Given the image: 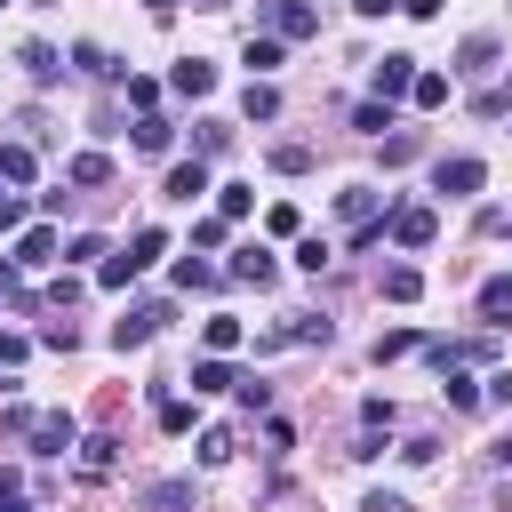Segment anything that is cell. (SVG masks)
<instances>
[{"label":"cell","instance_id":"cell-25","mask_svg":"<svg viewBox=\"0 0 512 512\" xmlns=\"http://www.w3.org/2000/svg\"><path fill=\"white\" fill-rule=\"evenodd\" d=\"M248 208H256V192H248V184H224V192H216V216H224V224H240Z\"/></svg>","mask_w":512,"mask_h":512},{"label":"cell","instance_id":"cell-45","mask_svg":"<svg viewBox=\"0 0 512 512\" xmlns=\"http://www.w3.org/2000/svg\"><path fill=\"white\" fill-rule=\"evenodd\" d=\"M8 224H24V200H16V192H0V232H8Z\"/></svg>","mask_w":512,"mask_h":512},{"label":"cell","instance_id":"cell-11","mask_svg":"<svg viewBox=\"0 0 512 512\" xmlns=\"http://www.w3.org/2000/svg\"><path fill=\"white\" fill-rule=\"evenodd\" d=\"M488 64H496V32H472V40L456 48V64H448V72H488Z\"/></svg>","mask_w":512,"mask_h":512},{"label":"cell","instance_id":"cell-23","mask_svg":"<svg viewBox=\"0 0 512 512\" xmlns=\"http://www.w3.org/2000/svg\"><path fill=\"white\" fill-rule=\"evenodd\" d=\"M408 96H416L424 112H440V104H448V72H416V88H408Z\"/></svg>","mask_w":512,"mask_h":512},{"label":"cell","instance_id":"cell-7","mask_svg":"<svg viewBox=\"0 0 512 512\" xmlns=\"http://www.w3.org/2000/svg\"><path fill=\"white\" fill-rule=\"evenodd\" d=\"M432 232H440L432 208H392V240H400V248H432Z\"/></svg>","mask_w":512,"mask_h":512},{"label":"cell","instance_id":"cell-51","mask_svg":"<svg viewBox=\"0 0 512 512\" xmlns=\"http://www.w3.org/2000/svg\"><path fill=\"white\" fill-rule=\"evenodd\" d=\"M32 8H56V0H32Z\"/></svg>","mask_w":512,"mask_h":512},{"label":"cell","instance_id":"cell-15","mask_svg":"<svg viewBox=\"0 0 512 512\" xmlns=\"http://www.w3.org/2000/svg\"><path fill=\"white\" fill-rule=\"evenodd\" d=\"M232 384H240V376H232V360H216V352H208V360H192V392H232Z\"/></svg>","mask_w":512,"mask_h":512},{"label":"cell","instance_id":"cell-39","mask_svg":"<svg viewBox=\"0 0 512 512\" xmlns=\"http://www.w3.org/2000/svg\"><path fill=\"white\" fill-rule=\"evenodd\" d=\"M72 64H80V72H112V56H104L96 40H80V48H72Z\"/></svg>","mask_w":512,"mask_h":512},{"label":"cell","instance_id":"cell-28","mask_svg":"<svg viewBox=\"0 0 512 512\" xmlns=\"http://www.w3.org/2000/svg\"><path fill=\"white\" fill-rule=\"evenodd\" d=\"M240 64H248V72H256V80H264V72H272V64H280V40H272V32H264V40H248V56H240Z\"/></svg>","mask_w":512,"mask_h":512},{"label":"cell","instance_id":"cell-35","mask_svg":"<svg viewBox=\"0 0 512 512\" xmlns=\"http://www.w3.org/2000/svg\"><path fill=\"white\" fill-rule=\"evenodd\" d=\"M176 288H216V264H200V256H184V264H176Z\"/></svg>","mask_w":512,"mask_h":512},{"label":"cell","instance_id":"cell-47","mask_svg":"<svg viewBox=\"0 0 512 512\" xmlns=\"http://www.w3.org/2000/svg\"><path fill=\"white\" fill-rule=\"evenodd\" d=\"M400 8H408V16H440V0H400Z\"/></svg>","mask_w":512,"mask_h":512},{"label":"cell","instance_id":"cell-33","mask_svg":"<svg viewBox=\"0 0 512 512\" xmlns=\"http://www.w3.org/2000/svg\"><path fill=\"white\" fill-rule=\"evenodd\" d=\"M352 128H360V136H384V128H392V104H360Z\"/></svg>","mask_w":512,"mask_h":512},{"label":"cell","instance_id":"cell-34","mask_svg":"<svg viewBox=\"0 0 512 512\" xmlns=\"http://www.w3.org/2000/svg\"><path fill=\"white\" fill-rule=\"evenodd\" d=\"M400 160H416V128H392L384 136V168H400Z\"/></svg>","mask_w":512,"mask_h":512},{"label":"cell","instance_id":"cell-16","mask_svg":"<svg viewBox=\"0 0 512 512\" xmlns=\"http://www.w3.org/2000/svg\"><path fill=\"white\" fill-rule=\"evenodd\" d=\"M112 464H120V440H104V432H96V440H80V472H88V480H104Z\"/></svg>","mask_w":512,"mask_h":512},{"label":"cell","instance_id":"cell-26","mask_svg":"<svg viewBox=\"0 0 512 512\" xmlns=\"http://www.w3.org/2000/svg\"><path fill=\"white\" fill-rule=\"evenodd\" d=\"M328 336H336V328H328L320 312H296V320H288V344H328Z\"/></svg>","mask_w":512,"mask_h":512},{"label":"cell","instance_id":"cell-31","mask_svg":"<svg viewBox=\"0 0 512 512\" xmlns=\"http://www.w3.org/2000/svg\"><path fill=\"white\" fill-rule=\"evenodd\" d=\"M408 352H416V328H384L376 336V360H408Z\"/></svg>","mask_w":512,"mask_h":512},{"label":"cell","instance_id":"cell-49","mask_svg":"<svg viewBox=\"0 0 512 512\" xmlns=\"http://www.w3.org/2000/svg\"><path fill=\"white\" fill-rule=\"evenodd\" d=\"M488 456H496V464H512V432H504V440H496V448H488Z\"/></svg>","mask_w":512,"mask_h":512},{"label":"cell","instance_id":"cell-3","mask_svg":"<svg viewBox=\"0 0 512 512\" xmlns=\"http://www.w3.org/2000/svg\"><path fill=\"white\" fill-rule=\"evenodd\" d=\"M160 328H168V304H128V320H112V344L136 352V344H152Z\"/></svg>","mask_w":512,"mask_h":512},{"label":"cell","instance_id":"cell-30","mask_svg":"<svg viewBox=\"0 0 512 512\" xmlns=\"http://www.w3.org/2000/svg\"><path fill=\"white\" fill-rule=\"evenodd\" d=\"M128 280H136V264H128V248H120V256H104V264H96V288H128Z\"/></svg>","mask_w":512,"mask_h":512},{"label":"cell","instance_id":"cell-22","mask_svg":"<svg viewBox=\"0 0 512 512\" xmlns=\"http://www.w3.org/2000/svg\"><path fill=\"white\" fill-rule=\"evenodd\" d=\"M480 312H488V320H504V312H512V272L480 280Z\"/></svg>","mask_w":512,"mask_h":512},{"label":"cell","instance_id":"cell-21","mask_svg":"<svg viewBox=\"0 0 512 512\" xmlns=\"http://www.w3.org/2000/svg\"><path fill=\"white\" fill-rule=\"evenodd\" d=\"M0 184H32V144H0Z\"/></svg>","mask_w":512,"mask_h":512},{"label":"cell","instance_id":"cell-9","mask_svg":"<svg viewBox=\"0 0 512 512\" xmlns=\"http://www.w3.org/2000/svg\"><path fill=\"white\" fill-rule=\"evenodd\" d=\"M272 272H280V264H272V248H264V240H256V248H240V256L224 264V280H256V288H272Z\"/></svg>","mask_w":512,"mask_h":512},{"label":"cell","instance_id":"cell-12","mask_svg":"<svg viewBox=\"0 0 512 512\" xmlns=\"http://www.w3.org/2000/svg\"><path fill=\"white\" fill-rule=\"evenodd\" d=\"M240 112H248V120H280V88H272V80H248V88H240Z\"/></svg>","mask_w":512,"mask_h":512},{"label":"cell","instance_id":"cell-46","mask_svg":"<svg viewBox=\"0 0 512 512\" xmlns=\"http://www.w3.org/2000/svg\"><path fill=\"white\" fill-rule=\"evenodd\" d=\"M352 8H360V16H392L400 0H352Z\"/></svg>","mask_w":512,"mask_h":512},{"label":"cell","instance_id":"cell-40","mask_svg":"<svg viewBox=\"0 0 512 512\" xmlns=\"http://www.w3.org/2000/svg\"><path fill=\"white\" fill-rule=\"evenodd\" d=\"M64 256H72V264H104V240H96V232H80V240H72Z\"/></svg>","mask_w":512,"mask_h":512},{"label":"cell","instance_id":"cell-38","mask_svg":"<svg viewBox=\"0 0 512 512\" xmlns=\"http://www.w3.org/2000/svg\"><path fill=\"white\" fill-rule=\"evenodd\" d=\"M360 424H368V440L392 432V400H360Z\"/></svg>","mask_w":512,"mask_h":512},{"label":"cell","instance_id":"cell-2","mask_svg":"<svg viewBox=\"0 0 512 512\" xmlns=\"http://www.w3.org/2000/svg\"><path fill=\"white\" fill-rule=\"evenodd\" d=\"M336 216H344L352 232H368V224H384L392 208H384V192H376V184H344V192H336Z\"/></svg>","mask_w":512,"mask_h":512},{"label":"cell","instance_id":"cell-13","mask_svg":"<svg viewBox=\"0 0 512 512\" xmlns=\"http://www.w3.org/2000/svg\"><path fill=\"white\" fill-rule=\"evenodd\" d=\"M416 296H424V272L416 264H392L384 272V304H416Z\"/></svg>","mask_w":512,"mask_h":512},{"label":"cell","instance_id":"cell-50","mask_svg":"<svg viewBox=\"0 0 512 512\" xmlns=\"http://www.w3.org/2000/svg\"><path fill=\"white\" fill-rule=\"evenodd\" d=\"M144 8H152V16H176V8H184V0H144Z\"/></svg>","mask_w":512,"mask_h":512},{"label":"cell","instance_id":"cell-42","mask_svg":"<svg viewBox=\"0 0 512 512\" xmlns=\"http://www.w3.org/2000/svg\"><path fill=\"white\" fill-rule=\"evenodd\" d=\"M0 512H24V480H16L8 464H0Z\"/></svg>","mask_w":512,"mask_h":512},{"label":"cell","instance_id":"cell-24","mask_svg":"<svg viewBox=\"0 0 512 512\" xmlns=\"http://www.w3.org/2000/svg\"><path fill=\"white\" fill-rule=\"evenodd\" d=\"M168 136H176V128H168L160 112H144V120H136V152H168Z\"/></svg>","mask_w":512,"mask_h":512},{"label":"cell","instance_id":"cell-6","mask_svg":"<svg viewBox=\"0 0 512 512\" xmlns=\"http://www.w3.org/2000/svg\"><path fill=\"white\" fill-rule=\"evenodd\" d=\"M368 80H376V104H392V96H408V88H416V56H376V72H368Z\"/></svg>","mask_w":512,"mask_h":512},{"label":"cell","instance_id":"cell-29","mask_svg":"<svg viewBox=\"0 0 512 512\" xmlns=\"http://www.w3.org/2000/svg\"><path fill=\"white\" fill-rule=\"evenodd\" d=\"M272 168H280V176H304V168H312V144H272Z\"/></svg>","mask_w":512,"mask_h":512},{"label":"cell","instance_id":"cell-20","mask_svg":"<svg viewBox=\"0 0 512 512\" xmlns=\"http://www.w3.org/2000/svg\"><path fill=\"white\" fill-rule=\"evenodd\" d=\"M152 256H168V232H160V224H144V232L128 240V264H136V272H144Z\"/></svg>","mask_w":512,"mask_h":512},{"label":"cell","instance_id":"cell-43","mask_svg":"<svg viewBox=\"0 0 512 512\" xmlns=\"http://www.w3.org/2000/svg\"><path fill=\"white\" fill-rule=\"evenodd\" d=\"M24 352H32V344H24V336H0V368H16V360H24Z\"/></svg>","mask_w":512,"mask_h":512},{"label":"cell","instance_id":"cell-41","mask_svg":"<svg viewBox=\"0 0 512 512\" xmlns=\"http://www.w3.org/2000/svg\"><path fill=\"white\" fill-rule=\"evenodd\" d=\"M232 392H240V408H248V416H264V400H272V392H264V384H256V376H240V384H232Z\"/></svg>","mask_w":512,"mask_h":512},{"label":"cell","instance_id":"cell-44","mask_svg":"<svg viewBox=\"0 0 512 512\" xmlns=\"http://www.w3.org/2000/svg\"><path fill=\"white\" fill-rule=\"evenodd\" d=\"M360 512H408V504H400V496H392V488H376V496H368V504H360Z\"/></svg>","mask_w":512,"mask_h":512},{"label":"cell","instance_id":"cell-17","mask_svg":"<svg viewBox=\"0 0 512 512\" xmlns=\"http://www.w3.org/2000/svg\"><path fill=\"white\" fill-rule=\"evenodd\" d=\"M192 192H208V168L200 160H176L168 168V200H192Z\"/></svg>","mask_w":512,"mask_h":512},{"label":"cell","instance_id":"cell-48","mask_svg":"<svg viewBox=\"0 0 512 512\" xmlns=\"http://www.w3.org/2000/svg\"><path fill=\"white\" fill-rule=\"evenodd\" d=\"M0 288H8V296H16V264H8V256H0Z\"/></svg>","mask_w":512,"mask_h":512},{"label":"cell","instance_id":"cell-8","mask_svg":"<svg viewBox=\"0 0 512 512\" xmlns=\"http://www.w3.org/2000/svg\"><path fill=\"white\" fill-rule=\"evenodd\" d=\"M8 264H16V272H40V264H56V232H48V224H32V232L16 240V256H8Z\"/></svg>","mask_w":512,"mask_h":512},{"label":"cell","instance_id":"cell-1","mask_svg":"<svg viewBox=\"0 0 512 512\" xmlns=\"http://www.w3.org/2000/svg\"><path fill=\"white\" fill-rule=\"evenodd\" d=\"M480 184H488V168H480L472 152H456V160H440V168H432V192H448V200H472Z\"/></svg>","mask_w":512,"mask_h":512},{"label":"cell","instance_id":"cell-4","mask_svg":"<svg viewBox=\"0 0 512 512\" xmlns=\"http://www.w3.org/2000/svg\"><path fill=\"white\" fill-rule=\"evenodd\" d=\"M40 456H64V448H80V424H72V408H48V416H32V432H24Z\"/></svg>","mask_w":512,"mask_h":512},{"label":"cell","instance_id":"cell-52","mask_svg":"<svg viewBox=\"0 0 512 512\" xmlns=\"http://www.w3.org/2000/svg\"><path fill=\"white\" fill-rule=\"evenodd\" d=\"M0 8H8V0H0Z\"/></svg>","mask_w":512,"mask_h":512},{"label":"cell","instance_id":"cell-27","mask_svg":"<svg viewBox=\"0 0 512 512\" xmlns=\"http://www.w3.org/2000/svg\"><path fill=\"white\" fill-rule=\"evenodd\" d=\"M440 376H448V384H440V392H448V408H480V384H472L464 368H440Z\"/></svg>","mask_w":512,"mask_h":512},{"label":"cell","instance_id":"cell-32","mask_svg":"<svg viewBox=\"0 0 512 512\" xmlns=\"http://www.w3.org/2000/svg\"><path fill=\"white\" fill-rule=\"evenodd\" d=\"M184 496H192V488H184V480H152V488H144V504H152V512H176V504H184Z\"/></svg>","mask_w":512,"mask_h":512},{"label":"cell","instance_id":"cell-14","mask_svg":"<svg viewBox=\"0 0 512 512\" xmlns=\"http://www.w3.org/2000/svg\"><path fill=\"white\" fill-rule=\"evenodd\" d=\"M240 336H248V328H240V320H232V312H216V320H208V328H200V344H208V352H216V360H224V352H240Z\"/></svg>","mask_w":512,"mask_h":512},{"label":"cell","instance_id":"cell-19","mask_svg":"<svg viewBox=\"0 0 512 512\" xmlns=\"http://www.w3.org/2000/svg\"><path fill=\"white\" fill-rule=\"evenodd\" d=\"M64 176H72V184H104V176H112V160H104V152H72V160H64Z\"/></svg>","mask_w":512,"mask_h":512},{"label":"cell","instance_id":"cell-18","mask_svg":"<svg viewBox=\"0 0 512 512\" xmlns=\"http://www.w3.org/2000/svg\"><path fill=\"white\" fill-rule=\"evenodd\" d=\"M24 72H32V80H56V72H64V56H56L48 40H24Z\"/></svg>","mask_w":512,"mask_h":512},{"label":"cell","instance_id":"cell-5","mask_svg":"<svg viewBox=\"0 0 512 512\" xmlns=\"http://www.w3.org/2000/svg\"><path fill=\"white\" fill-rule=\"evenodd\" d=\"M264 16H272V40H312L320 32V8L312 0H272Z\"/></svg>","mask_w":512,"mask_h":512},{"label":"cell","instance_id":"cell-36","mask_svg":"<svg viewBox=\"0 0 512 512\" xmlns=\"http://www.w3.org/2000/svg\"><path fill=\"white\" fill-rule=\"evenodd\" d=\"M224 456H232V432L208 424V432H200V464H224Z\"/></svg>","mask_w":512,"mask_h":512},{"label":"cell","instance_id":"cell-37","mask_svg":"<svg viewBox=\"0 0 512 512\" xmlns=\"http://www.w3.org/2000/svg\"><path fill=\"white\" fill-rule=\"evenodd\" d=\"M40 344H48V352H72V344H80V328H72V320H48V328H40Z\"/></svg>","mask_w":512,"mask_h":512},{"label":"cell","instance_id":"cell-10","mask_svg":"<svg viewBox=\"0 0 512 512\" xmlns=\"http://www.w3.org/2000/svg\"><path fill=\"white\" fill-rule=\"evenodd\" d=\"M168 88H176V96H208V88H216V64H208V56H184V64L168 72Z\"/></svg>","mask_w":512,"mask_h":512}]
</instances>
